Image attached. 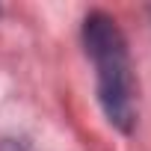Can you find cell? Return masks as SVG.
I'll use <instances>...</instances> for the list:
<instances>
[{"instance_id":"cell-1","label":"cell","mask_w":151,"mask_h":151,"mask_svg":"<svg viewBox=\"0 0 151 151\" xmlns=\"http://www.w3.org/2000/svg\"><path fill=\"white\" fill-rule=\"evenodd\" d=\"M83 42H86V53L98 68V95L110 122L122 130H130L136 124L133 74L119 24L104 12H92L83 24Z\"/></svg>"}]
</instances>
